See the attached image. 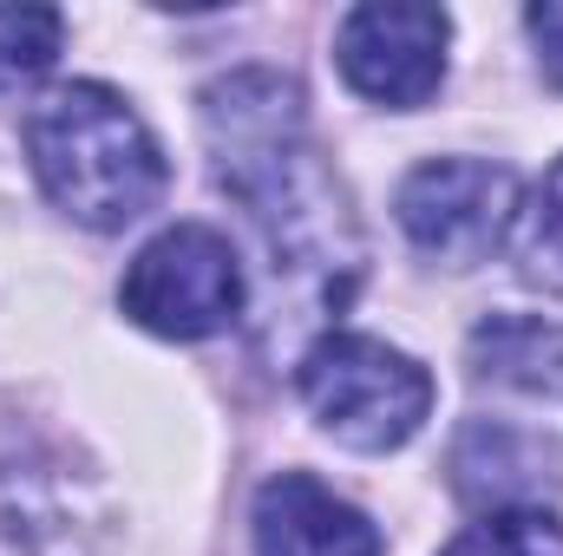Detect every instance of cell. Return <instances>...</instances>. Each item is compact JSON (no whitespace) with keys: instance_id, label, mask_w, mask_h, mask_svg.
Here are the masks:
<instances>
[{"instance_id":"obj_8","label":"cell","mask_w":563,"mask_h":556,"mask_svg":"<svg viewBox=\"0 0 563 556\" xmlns=\"http://www.w3.org/2000/svg\"><path fill=\"white\" fill-rule=\"evenodd\" d=\"M439 556H563V524L551 511H492L485 524L459 531Z\"/></svg>"},{"instance_id":"obj_10","label":"cell","mask_w":563,"mask_h":556,"mask_svg":"<svg viewBox=\"0 0 563 556\" xmlns=\"http://www.w3.org/2000/svg\"><path fill=\"white\" fill-rule=\"evenodd\" d=\"M518 256L531 263V276H551L563 281V157L544 170L531 210H518Z\"/></svg>"},{"instance_id":"obj_11","label":"cell","mask_w":563,"mask_h":556,"mask_svg":"<svg viewBox=\"0 0 563 556\" xmlns=\"http://www.w3.org/2000/svg\"><path fill=\"white\" fill-rule=\"evenodd\" d=\"M525 26H531V40H538L544 79H551V86H563V0H544V7H531V13H525Z\"/></svg>"},{"instance_id":"obj_1","label":"cell","mask_w":563,"mask_h":556,"mask_svg":"<svg viewBox=\"0 0 563 556\" xmlns=\"http://www.w3.org/2000/svg\"><path fill=\"white\" fill-rule=\"evenodd\" d=\"M26 157L46 197L86 230H125L164 197V151L112 86H59L26 119Z\"/></svg>"},{"instance_id":"obj_7","label":"cell","mask_w":563,"mask_h":556,"mask_svg":"<svg viewBox=\"0 0 563 556\" xmlns=\"http://www.w3.org/2000/svg\"><path fill=\"white\" fill-rule=\"evenodd\" d=\"M472 367L478 380L518 387V393H563V327L544 314H492L472 327Z\"/></svg>"},{"instance_id":"obj_5","label":"cell","mask_w":563,"mask_h":556,"mask_svg":"<svg viewBox=\"0 0 563 556\" xmlns=\"http://www.w3.org/2000/svg\"><path fill=\"white\" fill-rule=\"evenodd\" d=\"M445 33L452 20L439 7H413V0H367L341 20L334 33V59L347 73V86L361 99L400 105L413 112L439 92L445 79Z\"/></svg>"},{"instance_id":"obj_4","label":"cell","mask_w":563,"mask_h":556,"mask_svg":"<svg viewBox=\"0 0 563 556\" xmlns=\"http://www.w3.org/2000/svg\"><path fill=\"white\" fill-rule=\"evenodd\" d=\"M394 210H400V230L426 256H439L452 269H472L511 236L518 177L505 164H478V157H426L400 184Z\"/></svg>"},{"instance_id":"obj_9","label":"cell","mask_w":563,"mask_h":556,"mask_svg":"<svg viewBox=\"0 0 563 556\" xmlns=\"http://www.w3.org/2000/svg\"><path fill=\"white\" fill-rule=\"evenodd\" d=\"M59 33L66 20L53 7H0V92L33 86L59 59Z\"/></svg>"},{"instance_id":"obj_6","label":"cell","mask_w":563,"mask_h":556,"mask_svg":"<svg viewBox=\"0 0 563 556\" xmlns=\"http://www.w3.org/2000/svg\"><path fill=\"white\" fill-rule=\"evenodd\" d=\"M256 556H380V531L321 478L282 471L256 491Z\"/></svg>"},{"instance_id":"obj_2","label":"cell","mask_w":563,"mask_h":556,"mask_svg":"<svg viewBox=\"0 0 563 556\" xmlns=\"http://www.w3.org/2000/svg\"><path fill=\"white\" fill-rule=\"evenodd\" d=\"M301 400L328 438L354 452H394L432 413V374L374 334H321L301 354Z\"/></svg>"},{"instance_id":"obj_3","label":"cell","mask_w":563,"mask_h":556,"mask_svg":"<svg viewBox=\"0 0 563 556\" xmlns=\"http://www.w3.org/2000/svg\"><path fill=\"white\" fill-rule=\"evenodd\" d=\"M119 301L139 327L164 334V341H203L236 321L243 263H236L230 236H217L210 223H177L132 256Z\"/></svg>"}]
</instances>
